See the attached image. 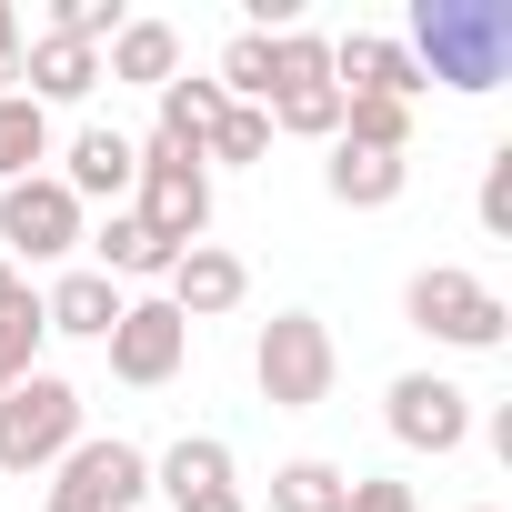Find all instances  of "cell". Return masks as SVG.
I'll list each match as a JSON object with an SVG mask.
<instances>
[{
    "mask_svg": "<svg viewBox=\"0 0 512 512\" xmlns=\"http://www.w3.org/2000/svg\"><path fill=\"white\" fill-rule=\"evenodd\" d=\"M412 71H422V91L442 81V91H502V71H512V11L502 0H412Z\"/></svg>",
    "mask_w": 512,
    "mask_h": 512,
    "instance_id": "1",
    "label": "cell"
},
{
    "mask_svg": "<svg viewBox=\"0 0 512 512\" xmlns=\"http://www.w3.org/2000/svg\"><path fill=\"white\" fill-rule=\"evenodd\" d=\"M402 322L422 342H442V352H502L512 342V302L482 272H462V262H422L402 282Z\"/></svg>",
    "mask_w": 512,
    "mask_h": 512,
    "instance_id": "2",
    "label": "cell"
},
{
    "mask_svg": "<svg viewBox=\"0 0 512 512\" xmlns=\"http://www.w3.org/2000/svg\"><path fill=\"white\" fill-rule=\"evenodd\" d=\"M251 382H262L272 412H322L332 382H342V352H332V322L322 312H272L262 342H251Z\"/></svg>",
    "mask_w": 512,
    "mask_h": 512,
    "instance_id": "3",
    "label": "cell"
},
{
    "mask_svg": "<svg viewBox=\"0 0 512 512\" xmlns=\"http://www.w3.org/2000/svg\"><path fill=\"white\" fill-rule=\"evenodd\" d=\"M141 502H151V452L121 432H81L41 492V512H141Z\"/></svg>",
    "mask_w": 512,
    "mask_h": 512,
    "instance_id": "4",
    "label": "cell"
},
{
    "mask_svg": "<svg viewBox=\"0 0 512 512\" xmlns=\"http://www.w3.org/2000/svg\"><path fill=\"white\" fill-rule=\"evenodd\" d=\"M71 442H81V382L31 372L0 392V472H51Z\"/></svg>",
    "mask_w": 512,
    "mask_h": 512,
    "instance_id": "5",
    "label": "cell"
},
{
    "mask_svg": "<svg viewBox=\"0 0 512 512\" xmlns=\"http://www.w3.org/2000/svg\"><path fill=\"white\" fill-rule=\"evenodd\" d=\"M131 211L161 231V251H191L211 241V171L171 141H141V171H131Z\"/></svg>",
    "mask_w": 512,
    "mask_h": 512,
    "instance_id": "6",
    "label": "cell"
},
{
    "mask_svg": "<svg viewBox=\"0 0 512 512\" xmlns=\"http://www.w3.org/2000/svg\"><path fill=\"white\" fill-rule=\"evenodd\" d=\"M81 201L51 181V171H31V181H11V191H0V262H71V251H81Z\"/></svg>",
    "mask_w": 512,
    "mask_h": 512,
    "instance_id": "7",
    "label": "cell"
},
{
    "mask_svg": "<svg viewBox=\"0 0 512 512\" xmlns=\"http://www.w3.org/2000/svg\"><path fill=\"white\" fill-rule=\"evenodd\" d=\"M382 422H392V442H402V452L452 462V452L472 442V392H462L452 372H402V382L382 392Z\"/></svg>",
    "mask_w": 512,
    "mask_h": 512,
    "instance_id": "8",
    "label": "cell"
},
{
    "mask_svg": "<svg viewBox=\"0 0 512 512\" xmlns=\"http://www.w3.org/2000/svg\"><path fill=\"white\" fill-rule=\"evenodd\" d=\"M111 382H131V392H161L181 362H191V322L171 312V302H131L121 322H111Z\"/></svg>",
    "mask_w": 512,
    "mask_h": 512,
    "instance_id": "9",
    "label": "cell"
},
{
    "mask_svg": "<svg viewBox=\"0 0 512 512\" xmlns=\"http://www.w3.org/2000/svg\"><path fill=\"white\" fill-rule=\"evenodd\" d=\"M332 91L342 101H422V71H412V51L402 41H382V31H342L332 41Z\"/></svg>",
    "mask_w": 512,
    "mask_h": 512,
    "instance_id": "10",
    "label": "cell"
},
{
    "mask_svg": "<svg viewBox=\"0 0 512 512\" xmlns=\"http://www.w3.org/2000/svg\"><path fill=\"white\" fill-rule=\"evenodd\" d=\"M131 171H141V141H131V131H111V121H91V131H71V151H61V171H51V181H61L81 211H91V201H111V211H121V201H131Z\"/></svg>",
    "mask_w": 512,
    "mask_h": 512,
    "instance_id": "11",
    "label": "cell"
},
{
    "mask_svg": "<svg viewBox=\"0 0 512 512\" xmlns=\"http://www.w3.org/2000/svg\"><path fill=\"white\" fill-rule=\"evenodd\" d=\"M161 282H171L161 302H171L181 322H221V312H241V292H251V272H241V251H221V241H191L181 262L161 272Z\"/></svg>",
    "mask_w": 512,
    "mask_h": 512,
    "instance_id": "12",
    "label": "cell"
},
{
    "mask_svg": "<svg viewBox=\"0 0 512 512\" xmlns=\"http://www.w3.org/2000/svg\"><path fill=\"white\" fill-rule=\"evenodd\" d=\"M81 251H91V272H101V282H161V272L181 262V251H161V231H151L131 201H121L101 231H81Z\"/></svg>",
    "mask_w": 512,
    "mask_h": 512,
    "instance_id": "13",
    "label": "cell"
},
{
    "mask_svg": "<svg viewBox=\"0 0 512 512\" xmlns=\"http://www.w3.org/2000/svg\"><path fill=\"white\" fill-rule=\"evenodd\" d=\"M121 312H131V292H121V282H101L91 262H81V272H61V282L41 292V322H51V332H71V342H111V322H121Z\"/></svg>",
    "mask_w": 512,
    "mask_h": 512,
    "instance_id": "14",
    "label": "cell"
},
{
    "mask_svg": "<svg viewBox=\"0 0 512 512\" xmlns=\"http://www.w3.org/2000/svg\"><path fill=\"white\" fill-rule=\"evenodd\" d=\"M322 191H332L342 211H392V201L412 191V161H392V151H352V141H332V161H322Z\"/></svg>",
    "mask_w": 512,
    "mask_h": 512,
    "instance_id": "15",
    "label": "cell"
},
{
    "mask_svg": "<svg viewBox=\"0 0 512 512\" xmlns=\"http://www.w3.org/2000/svg\"><path fill=\"white\" fill-rule=\"evenodd\" d=\"M101 81H131V91L181 81V31H171V21H121L111 51H101Z\"/></svg>",
    "mask_w": 512,
    "mask_h": 512,
    "instance_id": "16",
    "label": "cell"
},
{
    "mask_svg": "<svg viewBox=\"0 0 512 512\" xmlns=\"http://www.w3.org/2000/svg\"><path fill=\"white\" fill-rule=\"evenodd\" d=\"M151 492H161V502H191V492H231V442H221V432H181V442L151 462Z\"/></svg>",
    "mask_w": 512,
    "mask_h": 512,
    "instance_id": "17",
    "label": "cell"
},
{
    "mask_svg": "<svg viewBox=\"0 0 512 512\" xmlns=\"http://www.w3.org/2000/svg\"><path fill=\"white\" fill-rule=\"evenodd\" d=\"M151 101H161V131H151V141H171V151H191V161H201L211 121L231 111V101H221V81H161Z\"/></svg>",
    "mask_w": 512,
    "mask_h": 512,
    "instance_id": "18",
    "label": "cell"
},
{
    "mask_svg": "<svg viewBox=\"0 0 512 512\" xmlns=\"http://www.w3.org/2000/svg\"><path fill=\"white\" fill-rule=\"evenodd\" d=\"M41 161H51V111H41L31 91H11V101H0V191L31 181Z\"/></svg>",
    "mask_w": 512,
    "mask_h": 512,
    "instance_id": "19",
    "label": "cell"
},
{
    "mask_svg": "<svg viewBox=\"0 0 512 512\" xmlns=\"http://www.w3.org/2000/svg\"><path fill=\"white\" fill-rule=\"evenodd\" d=\"M342 492H352V472L322 462V452H302V462L272 472V512H342Z\"/></svg>",
    "mask_w": 512,
    "mask_h": 512,
    "instance_id": "20",
    "label": "cell"
},
{
    "mask_svg": "<svg viewBox=\"0 0 512 512\" xmlns=\"http://www.w3.org/2000/svg\"><path fill=\"white\" fill-rule=\"evenodd\" d=\"M251 161H272V111H221L211 141H201V171H251Z\"/></svg>",
    "mask_w": 512,
    "mask_h": 512,
    "instance_id": "21",
    "label": "cell"
},
{
    "mask_svg": "<svg viewBox=\"0 0 512 512\" xmlns=\"http://www.w3.org/2000/svg\"><path fill=\"white\" fill-rule=\"evenodd\" d=\"M322 81H332V41L302 31V21L272 31V101H282V91H322Z\"/></svg>",
    "mask_w": 512,
    "mask_h": 512,
    "instance_id": "22",
    "label": "cell"
},
{
    "mask_svg": "<svg viewBox=\"0 0 512 512\" xmlns=\"http://www.w3.org/2000/svg\"><path fill=\"white\" fill-rule=\"evenodd\" d=\"M332 141H352V151H392V161H412V111L402 101H342V131Z\"/></svg>",
    "mask_w": 512,
    "mask_h": 512,
    "instance_id": "23",
    "label": "cell"
},
{
    "mask_svg": "<svg viewBox=\"0 0 512 512\" xmlns=\"http://www.w3.org/2000/svg\"><path fill=\"white\" fill-rule=\"evenodd\" d=\"M282 131H292V141H332V131H342V91H332V81H322V91H282V101H272V141H282Z\"/></svg>",
    "mask_w": 512,
    "mask_h": 512,
    "instance_id": "24",
    "label": "cell"
},
{
    "mask_svg": "<svg viewBox=\"0 0 512 512\" xmlns=\"http://www.w3.org/2000/svg\"><path fill=\"white\" fill-rule=\"evenodd\" d=\"M121 21H131L121 0H51V41H81V51H111Z\"/></svg>",
    "mask_w": 512,
    "mask_h": 512,
    "instance_id": "25",
    "label": "cell"
},
{
    "mask_svg": "<svg viewBox=\"0 0 512 512\" xmlns=\"http://www.w3.org/2000/svg\"><path fill=\"white\" fill-rule=\"evenodd\" d=\"M41 342H51V322H41V302H31V312H11V322H0V392H11V382H31V372H41Z\"/></svg>",
    "mask_w": 512,
    "mask_h": 512,
    "instance_id": "26",
    "label": "cell"
},
{
    "mask_svg": "<svg viewBox=\"0 0 512 512\" xmlns=\"http://www.w3.org/2000/svg\"><path fill=\"white\" fill-rule=\"evenodd\" d=\"M472 211H482V231H492V241H512V141H492V161H482V191H472Z\"/></svg>",
    "mask_w": 512,
    "mask_h": 512,
    "instance_id": "27",
    "label": "cell"
},
{
    "mask_svg": "<svg viewBox=\"0 0 512 512\" xmlns=\"http://www.w3.org/2000/svg\"><path fill=\"white\" fill-rule=\"evenodd\" d=\"M342 512H412V482H392V472H352Z\"/></svg>",
    "mask_w": 512,
    "mask_h": 512,
    "instance_id": "28",
    "label": "cell"
},
{
    "mask_svg": "<svg viewBox=\"0 0 512 512\" xmlns=\"http://www.w3.org/2000/svg\"><path fill=\"white\" fill-rule=\"evenodd\" d=\"M31 302H41V292H31V272H21V262H0V322L31 312Z\"/></svg>",
    "mask_w": 512,
    "mask_h": 512,
    "instance_id": "29",
    "label": "cell"
},
{
    "mask_svg": "<svg viewBox=\"0 0 512 512\" xmlns=\"http://www.w3.org/2000/svg\"><path fill=\"white\" fill-rule=\"evenodd\" d=\"M171 512H251L241 492H191V502H171Z\"/></svg>",
    "mask_w": 512,
    "mask_h": 512,
    "instance_id": "30",
    "label": "cell"
},
{
    "mask_svg": "<svg viewBox=\"0 0 512 512\" xmlns=\"http://www.w3.org/2000/svg\"><path fill=\"white\" fill-rule=\"evenodd\" d=\"M21 91V41H0V101Z\"/></svg>",
    "mask_w": 512,
    "mask_h": 512,
    "instance_id": "31",
    "label": "cell"
},
{
    "mask_svg": "<svg viewBox=\"0 0 512 512\" xmlns=\"http://www.w3.org/2000/svg\"><path fill=\"white\" fill-rule=\"evenodd\" d=\"M0 41H21V11H11V0H0Z\"/></svg>",
    "mask_w": 512,
    "mask_h": 512,
    "instance_id": "32",
    "label": "cell"
},
{
    "mask_svg": "<svg viewBox=\"0 0 512 512\" xmlns=\"http://www.w3.org/2000/svg\"><path fill=\"white\" fill-rule=\"evenodd\" d=\"M472 512H492V502H472Z\"/></svg>",
    "mask_w": 512,
    "mask_h": 512,
    "instance_id": "33",
    "label": "cell"
}]
</instances>
